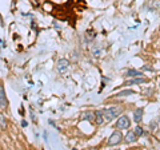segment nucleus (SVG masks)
Here are the masks:
<instances>
[{
  "mask_svg": "<svg viewBox=\"0 0 160 150\" xmlns=\"http://www.w3.org/2000/svg\"><path fill=\"white\" fill-rule=\"evenodd\" d=\"M104 111V117H106V121H112L113 118H116L120 113H122V109L119 107H109V109H106L103 110Z\"/></svg>",
  "mask_w": 160,
  "mask_h": 150,
  "instance_id": "nucleus-1",
  "label": "nucleus"
},
{
  "mask_svg": "<svg viewBox=\"0 0 160 150\" xmlns=\"http://www.w3.org/2000/svg\"><path fill=\"white\" fill-rule=\"evenodd\" d=\"M123 141V134L116 130V131H113L111 134V137L108 138V145H111V146H115V145H119L120 142Z\"/></svg>",
  "mask_w": 160,
  "mask_h": 150,
  "instance_id": "nucleus-2",
  "label": "nucleus"
},
{
  "mask_svg": "<svg viewBox=\"0 0 160 150\" xmlns=\"http://www.w3.org/2000/svg\"><path fill=\"white\" fill-rule=\"evenodd\" d=\"M131 126V119H129L127 115H122L118 118L116 121V127L120 130V129H128Z\"/></svg>",
  "mask_w": 160,
  "mask_h": 150,
  "instance_id": "nucleus-3",
  "label": "nucleus"
},
{
  "mask_svg": "<svg viewBox=\"0 0 160 150\" xmlns=\"http://www.w3.org/2000/svg\"><path fill=\"white\" fill-rule=\"evenodd\" d=\"M68 68H69V61H67V59H60V61L58 62L59 74H66Z\"/></svg>",
  "mask_w": 160,
  "mask_h": 150,
  "instance_id": "nucleus-4",
  "label": "nucleus"
},
{
  "mask_svg": "<svg viewBox=\"0 0 160 150\" xmlns=\"http://www.w3.org/2000/svg\"><path fill=\"white\" fill-rule=\"evenodd\" d=\"M7 106V98H6V91H4V86H0V107L4 109Z\"/></svg>",
  "mask_w": 160,
  "mask_h": 150,
  "instance_id": "nucleus-5",
  "label": "nucleus"
},
{
  "mask_svg": "<svg viewBox=\"0 0 160 150\" xmlns=\"http://www.w3.org/2000/svg\"><path fill=\"white\" fill-rule=\"evenodd\" d=\"M104 119H106V117H104V111H103V110H99V111L95 113V123H96V125H103Z\"/></svg>",
  "mask_w": 160,
  "mask_h": 150,
  "instance_id": "nucleus-6",
  "label": "nucleus"
},
{
  "mask_svg": "<svg viewBox=\"0 0 160 150\" xmlns=\"http://www.w3.org/2000/svg\"><path fill=\"white\" fill-rule=\"evenodd\" d=\"M136 138H138V136H136V133H135V130H131V131H128L126 134V137H124V141H126L127 143H132V142L136 141Z\"/></svg>",
  "mask_w": 160,
  "mask_h": 150,
  "instance_id": "nucleus-7",
  "label": "nucleus"
},
{
  "mask_svg": "<svg viewBox=\"0 0 160 150\" xmlns=\"http://www.w3.org/2000/svg\"><path fill=\"white\" fill-rule=\"evenodd\" d=\"M146 82H148V79L147 78H144V77H135V78H132L131 81H128V82H126V84L127 86H129V84H139V83H146Z\"/></svg>",
  "mask_w": 160,
  "mask_h": 150,
  "instance_id": "nucleus-8",
  "label": "nucleus"
},
{
  "mask_svg": "<svg viewBox=\"0 0 160 150\" xmlns=\"http://www.w3.org/2000/svg\"><path fill=\"white\" fill-rule=\"evenodd\" d=\"M143 114H144L143 109H136V110L133 111V121L136 122V123L142 122V119H143Z\"/></svg>",
  "mask_w": 160,
  "mask_h": 150,
  "instance_id": "nucleus-9",
  "label": "nucleus"
},
{
  "mask_svg": "<svg viewBox=\"0 0 160 150\" xmlns=\"http://www.w3.org/2000/svg\"><path fill=\"white\" fill-rule=\"evenodd\" d=\"M126 77H129V78H135V77H143V74L138 71V70H128Z\"/></svg>",
  "mask_w": 160,
  "mask_h": 150,
  "instance_id": "nucleus-10",
  "label": "nucleus"
},
{
  "mask_svg": "<svg viewBox=\"0 0 160 150\" xmlns=\"http://www.w3.org/2000/svg\"><path fill=\"white\" fill-rule=\"evenodd\" d=\"M84 121H93L95 122V113H92V111H87V113H84L83 114V117H82Z\"/></svg>",
  "mask_w": 160,
  "mask_h": 150,
  "instance_id": "nucleus-11",
  "label": "nucleus"
},
{
  "mask_svg": "<svg viewBox=\"0 0 160 150\" xmlns=\"http://www.w3.org/2000/svg\"><path fill=\"white\" fill-rule=\"evenodd\" d=\"M93 38H95V32H92V31L86 32V43H89L91 40H93Z\"/></svg>",
  "mask_w": 160,
  "mask_h": 150,
  "instance_id": "nucleus-12",
  "label": "nucleus"
},
{
  "mask_svg": "<svg viewBox=\"0 0 160 150\" xmlns=\"http://www.w3.org/2000/svg\"><path fill=\"white\" fill-rule=\"evenodd\" d=\"M133 90H124V91H122V93H119L118 95H120V97H123V95H133Z\"/></svg>",
  "mask_w": 160,
  "mask_h": 150,
  "instance_id": "nucleus-13",
  "label": "nucleus"
},
{
  "mask_svg": "<svg viewBox=\"0 0 160 150\" xmlns=\"http://www.w3.org/2000/svg\"><path fill=\"white\" fill-rule=\"evenodd\" d=\"M135 133H136L138 137H140V136H143V134H144V130H143L142 126H136V127H135Z\"/></svg>",
  "mask_w": 160,
  "mask_h": 150,
  "instance_id": "nucleus-14",
  "label": "nucleus"
},
{
  "mask_svg": "<svg viewBox=\"0 0 160 150\" xmlns=\"http://www.w3.org/2000/svg\"><path fill=\"white\" fill-rule=\"evenodd\" d=\"M0 122H2V129H6L7 122H6V118H4L3 114H0Z\"/></svg>",
  "mask_w": 160,
  "mask_h": 150,
  "instance_id": "nucleus-15",
  "label": "nucleus"
},
{
  "mask_svg": "<svg viewBox=\"0 0 160 150\" xmlns=\"http://www.w3.org/2000/svg\"><path fill=\"white\" fill-rule=\"evenodd\" d=\"M156 126H158V123H156V122H152V123H151V129H152V130L156 129Z\"/></svg>",
  "mask_w": 160,
  "mask_h": 150,
  "instance_id": "nucleus-16",
  "label": "nucleus"
},
{
  "mask_svg": "<svg viewBox=\"0 0 160 150\" xmlns=\"http://www.w3.org/2000/svg\"><path fill=\"white\" fill-rule=\"evenodd\" d=\"M6 47V42H4V39H2V48Z\"/></svg>",
  "mask_w": 160,
  "mask_h": 150,
  "instance_id": "nucleus-17",
  "label": "nucleus"
}]
</instances>
